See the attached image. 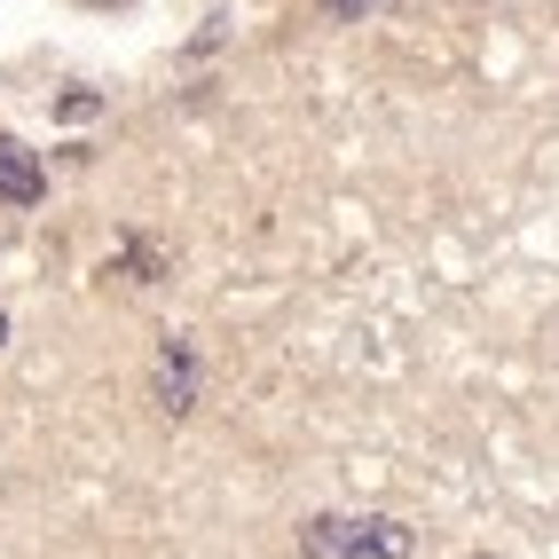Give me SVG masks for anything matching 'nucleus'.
<instances>
[{
    "label": "nucleus",
    "mask_w": 559,
    "mask_h": 559,
    "mask_svg": "<svg viewBox=\"0 0 559 559\" xmlns=\"http://www.w3.org/2000/svg\"><path fill=\"white\" fill-rule=\"evenodd\" d=\"M323 551H370V559H409V528L402 520H316L308 528Z\"/></svg>",
    "instance_id": "nucleus-1"
},
{
    "label": "nucleus",
    "mask_w": 559,
    "mask_h": 559,
    "mask_svg": "<svg viewBox=\"0 0 559 559\" xmlns=\"http://www.w3.org/2000/svg\"><path fill=\"white\" fill-rule=\"evenodd\" d=\"M48 198V174L24 142H0V205H40Z\"/></svg>",
    "instance_id": "nucleus-2"
},
{
    "label": "nucleus",
    "mask_w": 559,
    "mask_h": 559,
    "mask_svg": "<svg viewBox=\"0 0 559 559\" xmlns=\"http://www.w3.org/2000/svg\"><path fill=\"white\" fill-rule=\"evenodd\" d=\"M190 362H181V347H166V362H158V409H174V418H181V409H190Z\"/></svg>",
    "instance_id": "nucleus-3"
},
{
    "label": "nucleus",
    "mask_w": 559,
    "mask_h": 559,
    "mask_svg": "<svg viewBox=\"0 0 559 559\" xmlns=\"http://www.w3.org/2000/svg\"><path fill=\"white\" fill-rule=\"evenodd\" d=\"M316 9H323L331 24H362V16H379V9H394V0H316Z\"/></svg>",
    "instance_id": "nucleus-4"
},
{
    "label": "nucleus",
    "mask_w": 559,
    "mask_h": 559,
    "mask_svg": "<svg viewBox=\"0 0 559 559\" xmlns=\"http://www.w3.org/2000/svg\"><path fill=\"white\" fill-rule=\"evenodd\" d=\"M0 347H9V316H0Z\"/></svg>",
    "instance_id": "nucleus-5"
}]
</instances>
